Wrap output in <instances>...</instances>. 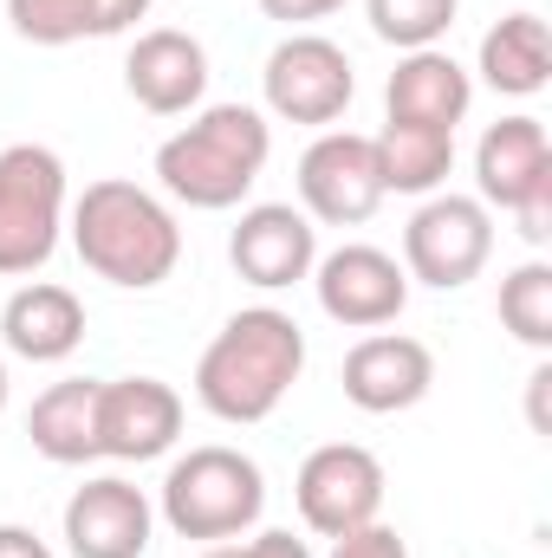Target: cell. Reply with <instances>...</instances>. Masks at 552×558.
I'll return each instance as SVG.
<instances>
[{"label": "cell", "mask_w": 552, "mask_h": 558, "mask_svg": "<svg viewBox=\"0 0 552 558\" xmlns=\"http://www.w3.org/2000/svg\"><path fill=\"white\" fill-rule=\"evenodd\" d=\"M299 371H305L299 318L279 312V305H248L208 338V351L195 364V397H202V410L215 422H241L248 428V422H267L286 403Z\"/></svg>", "instance_id": "6da1fadb"}, {"label": "cell", "mask_w": 552, "mask_h": 558, "mask_svg": "<svg viewBox=\"0 0 552 558\" xmlns=\"http://www.w3.org/2000/svg\"><path fill=\"white\" fill-rule=\"evenodd\" d=\"M72 247L98 279L124 286V292H149L176 274L182 260V228L169 215V202H156L149 189L105 175L72 202Z\"/></svg>", "instance_id": "7a4b0ae2"}, {"label": "cell", "mask_w": 552, "mask_h": 558, "mask_svg": "<svg viewBox=\"0 0 552 558\" xmlns=\"http://www.w3.org/2000/svg\"><path fill=\"white\" fill-rule=\"evenodd\" d=\"M267 156H274V124L254 105H208L195 124H182L156 149V182H163V195L215 215V208L248 202Z\"/></svg>", "instance_id": "3957f363"}, {"label": "cell", "mask_w": 552, "mask_h": 558, "mask_svg": "<svg viewBox=\"0 0 552 558\" xmlns=\"http://www.w3.org/2000/svg\"><path fill=\"white\" fill-rule=\"evenodd\" d=\"M267 507V474L254 454L228 448V441H208V448H189L169 474H163V520L169 533L182 539H208V546H228L241 539Z\"/></svg>", "instance_id": "277c9868"}, {"label": "cell", "mask_w": 552, "mask_h": 558, "mask_svg": "<svg viewBox=\"0 0 552 558\" xmlns=\"http://www.w3.org/2000/svg\"><path fill=\"white\" fill-rule=\"evenodd\" d=\"M65 221V162L46 143L0 149V274H39L59 247Z\"/></svg>", "instance_id": "5b68a950"}, {"label": "cell", "mask_w": 552, "mask_h": 558, "mask_svg": "<svg viewBox=\"0 0 552 558\" xmlns=\"http://www.w3.org/2000/svg\"><path fill=\"white\" fill-rule=\"evenodd\" d=\"M494 260V215L475 195H429L404 228V274L455 292Z\"/></svg>", "instance_id": "8992f818"}, {"label": "cell", "mask_w": 552, "mask_h": 558, "mask_svg": "<svg viewBox=\"0 0 552 558\" xmlns=\"http://www.w3.org/2000/svg\"><path fill=\"white\" fill-rule=\"evenodd\" d=\"M261 92H267V111L286 118V124H338L351 92H358L351 52L325 33H286L267 52Z\"/></svg>", "instance_id": "52a82bcc"}, {"label": "cell", "mask_w": 552, "mask_h": 558, "mask_svg": "<svg viewBox=\"0 0 552 558\" xmlns=\"http://www.w3.org/2000/svg\"><path fill=\"white\" fill-rule=\"evenodd\" d=\"M292 500H299V520L319 533V539H338L351 526H371L384 513V461L358 441H325L299 461V481H292Z\"/></svg>", "instance_id": "ba28073f"}, {"label": "cell", "mask_w": 552, "mask_h": 558, "mask_svg": "<svg viewBox=\"0 0 552 558\" xmlns=\"http://www.w3.org/2000/svg\"><path fill=\"white\" fill-rule=\"evenodd\" d=\"M312 286H319V312L345 331H384L404 318L410 305V274L397 254L371 247V241H345L332 247L319 267H312Z\"/></svg>", "instance_id": "9c48e42d"}, {"label": "cell", "mask_w": 552, "mask_h": 558, "mask_svg": "<svg viewBox=\"0 0 552 558\" xmlns=\"http://www.w3.org/2000/svg\"><path fill=\"white\" fill-rule=\"evenodd\" d=\"M299 202L325 228L371 221L377 202H384V175H377L371 137H358V131H319V137L305 143V156H299Z\"/></svg>", "instance_id": "30bf717a"}, {"label": "cell", "mask_w": 552, "mask_h": 558, "mask_svg": "<svg viewBox=\"0 0 552 558\" xmlns=\"http://www.w3.org/2000/svg\"><path fill=\"white\" fill-rule=\"evenodd\" d=\"M228 260L248 286L286 292V286L312 279V267H319V228L292 202H254V208H241V221L228 234Z\"/></svg>", "instance_id": "8fae6325"}, {"label": "cell", "mask_w": 552, "mask_h": 558, "mask_svg": "<svg viewBox=\"0 0 552 558\" xmlns=\"http://www.w3.org/2000/svg\"><path fill=\"white\" fill-rule=\"evenodd\" d=\"M435 384V357L410 331H371L345 351V397L364 416H397L416 410Z\"/></svg>", "instance_id": "7c38bea8"}, {"label": "cell", "mask_w": 552, "mask_h": 558, "mask_svg": "<svg viewBox=\"0 0 552 558\" xmlns=\"http://www.w3.org/2000/svg\"><path fill=\"white\" fill-rule=\"evenodd\" d=\"M182 435V397L163 377H111L98 384V454L156 461Z\"/></svg>", "instance_id": "4fadbf2b"}, {"label": "cell", "mask_w": 552, "mask_h": 558, "mask_svg": "<svg viewBox=\"0 0 552 558\" xmlns=\"http://www.w3.org/2000/svg\"><path fill=\"white\" fill-rule=\"evenodd\" d=\"M149 526H156V513H149L143 487L118 481V474H98L65 500L72 558H143L149 553Z\"/></svg>", "instance_id": "5bb4252c"}, {"label": "cell", "mask_w": 552, "mask_h": 558, "mask_svg": "<svg viewBox=\"0 0 552 558\" xmlns=\"http://www.w3.org/2000/svg\"><path fill=\"white\" fill-rule=\"evenodd\" d=\"M124 85H131V98L149 118H182L208 92V52H202L195 33L149 26V33H137V46L124 52Z\"/></svg>", "instance_id": "9a60e30c"}, {"label": "cell", "mask_w": 552, "mask_h": 558, "mask_svg": "<svg viewBox=\"0 0 552 558\" xmlns=\"http://www.w3.org/2000/svg\"><path fill=\"white\" fill-rule=\"evenodd\" d=\"M475 182H481V208H501L514 215L533 189L552 182V143L540 118H501L488 124L481 143H475Z\"/></svg>", "instance_id": "2e32d148"}, {"label": "cell", "mask_w": 552, "mask_h": 558, "mask_svg": "<svg viewBox=\"0 0 552 558\" xmlns=\"http://www.w3.org/2000/svg\"><path fill=\"white\" fill-rule=\"evenodd\" d=\"M0 344L26 364H59L85 344V305L72 286H52V279H33L7 299L0 312Z\"/></svg>", "instance_id": "e0dca14e"}, {"label": "cell", "mask_w": 552, "mask_h": 558, "mask_svg": "<svg viewBox=\"0 0 552 558\" xmlns=\"http://www.w3.org/2000/svg\"><path fill=\"white\" fill-rule=\"evenodd\" d=\"M384 105L397 124H435V131H455L475 105V78L442 52V46H422V52H404L391 85H384Z\"/></svg>", "instance_id": "ac0fdd59"}, {"label": "cell", "mask_w": 552, "mask_h": 558, "mask_svg": "<svg viewBox=\"0 0 552 558\" xmlns=\"http://www.w3.org/2000/svg\"><path fill=\"white\" fill-rule=\"evenodd\" d=\"M33 448L52 461V468H85L98 461V377H65L52 384L33 416H26Z\"/></svg>", "instance_id": "d6986e66"}, {"label": "cell", "mask_w": 552, "mask_h": 558, "mask_svg": "<svg viewBox=\"0 0 552 558\" xmlns=\"http://www.w3.org/2000/svg\"><path fill=\"white\" fill-rule=\"evenodd\" d=\"M377 156V175H384V195H435L455 169V131H435V124H384L371 137Z\"/></svg>", "instance_id": "ffe728a7"}, {"label": "cell", "mask_w": 552, "mask_h": 558, "mask_svg": "<svg viewBox=\"0 0 552 558\" xmlns=\"http://www.w3.org/2000/svg\"><path fill=\"white\" fill-rule=\"evenodd\" d=\"M481 78L501 98H533L552 78V39L540 13H507L501 26H488L481 39Z\"/></svg>", "instance_id": "44dd1931"}, {"label": "cell", "mask_w": 552, "mask_h": 558, "mask_svg": "<svg viewBox=\"0 0 552 558\" xmlns=\"http://www.w3.org/2000/svg\"><path fill=\"white\" fill-rule=\"evenodd\" d=\"M501 325L533 344V351H552V267L547 260H527L501 279Z\"/></svg>", "instance_id": "7402d4cb"}, {"label": "cell", "mask_w": 552, "mask_h": 558, "mask_svg": "<svg viewBox=\"0 0 552 558\" xmlns=\"http://www.w3.org/2000/svg\"><path fill=\"white\" fill-rule=\"evenodd\" d=\"M364 13H371V33H377L384 46L422 52V46H435V39L455 26L461 0H364Z\"/></svg>", "instance_id": "603a6c76"}, {"label": "cell", "mask_w": 552, "mask_h": 558, "mask_svg": "<svg viewBox=\"0 0 552 558\" xmlns=\"http://www.w3.org/2000/svg\"><path fill=\"white\" fill-rule=\"evenodd\" d=\"M7 20L33 46H72L92 39V0H7Z\"/></svg>", "instance_id": "cb8c5ba5"}, {"label": "cell", "mask_w": 552, "mask_h": 558, "mask_svg": "<svg viewBox=\"0 0 552 558\" xmlns=\"http://www.w3.org/2000/svg\"><path fill=\"white\" fill-rule=\"evenodd\" d=\"M332 558H410V546H404V533H397V526L371 520V526L338 533V539H332Z\"/></svg>", "instance_id": "d4e9b609"}, {"label": "cell", "mask_w": 552, "mask_h": 558, "mask_svg": "<svg viewBox=\"0 0 552 558\" xmlns=\"http://www.w3.org/2000/svg\"><path fill=\"white\" fill-rule=\"evenodd\" d=\"M149 0H92V39H111V33H131Z\"/></svg>", "instance_id": "484cf974"}, {"label": "cell", "mask_w": 552, "mask_h": 558, "mask_svg": "<svg viewBox=\"0 0 552 558\" xmlns=\"http://www.w3.org/2000/svg\"><path fill=\"white\" fill-rule=\"evenodd\" d=\"M514 221H520V234H527L533 247H547V241H552V182H547V189H533V195L514 208Z\"/></svg>", "instance_id": "4316f807"}, {"label": "cell", "mask_w": 552, "mask_h": 558, "mask_svg": "<svg viewBox=\"0 0 552 558\" xmlns=\"http://www.w3.org/2000/svg\"><path fill=\"white\" fill-rule=\"evenodd\" d=\"M345 0H261V13L279 20V26H312V20H325V13H338Z\"/></svg>", "instance_id": "83f0119b"}, {"label": "cell", "mask_w": 552, "mask_h": 558, "mask_svg": "<svg viewBox=\"0 0 552 558\" xmlns=\"http://www.w3.org/2000/svg\"><path fill=\"white\" fill-rule=\"evenodd\" d=\"M0 558H52V546L33 526H0Z\"/></svg>", "instance_id": "f1b7e54d"}, {"label": "cell", "mask_w": 552, "mask_h": 558, "mask_svg": "<svg viewBox=\"0 0 552 558\" xmlns=\"http://www.w3.org/2000/svg\"><path fill=\"white\" fill-rule=\"evenodd\" d=\"M248 558H312L305 553V539H292V533H261L254 546H241Z\"/></svg>", "instance_id": "f546056e"}, {"label": "cell", "mask_w": 552, "mask_h": 558, "mask_svg": "<svg viewBox=\"0 0 552 558\" xmlns=\"http://www.w3.org/2000/svg\"><path fill=\"white\" fill-rule=\"evenodd\" d=\"M547 390H552V364H540L533 371V428L547 435Z\"/></svg>", "instance_id": "4dcf8cb0"}, {"label": "cell", "mask_w": 552, "mask_h": 558, "mask_svg": "<svg viewBox=\"0 0 552 558\" xmlns=\"http://www.w3.org/2000/svg\"><path fill=\"white\" fill-rule=\"evenodd\" d=\"M202 558H248V553H241V546H208Z\"/></svg>", "instance_id": "1f68e13d"}, {"label": "cell", "mask_w": 552, "mask_h": 558, "mask_svg": "<svg viewBox=\"0 0 552 558\" xmlns=\"http://www.w3.org/2000/svg\"><path fill=\"white\" fill-rule=\"evenodd\" d=\"M0 410H7V364H0Z\"/></svg>", "instance_id": "d6a6232c"}]
</instances>
